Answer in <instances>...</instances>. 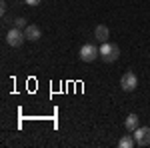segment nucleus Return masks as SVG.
I'll list each match as a JSON object with an SVG mask.
<instances>
[{
  "label": "nucleus",
  "mask_w": 150,
  "mask_h": 148,
  "mask_svg": "<svg viewBox=\"0 0 150 148\" xmlns=\"http://www.w3.org/2000/svg\"><path fill=\"white\" fill-rule=\"evenodd\" d=\"M14 26H16V28H26V26H28V20H26V18H16V20H14Z\"/></svg>",
  "instance_id": "9d476101"
},
{
  "label": "nucleus",
  "mask_w": 150,
  "mask_h": 148,
  "mask_svg": "<svg viewBox=\"0 0 150 148\" xmlns=\"http://www.w3.org/2000/svg\"><path fill=\"white\" fill-rule=\"evenodd\" d=\"M24 34H26V40L36 42V40H40V38H42V30H40L36 24H28V26L24 28Z\"/></svg>",
  "instance_id": "423d86ee"
},
{
  "label": "nucleus",
  "mask_w": 150,
  "mask_h": 148,
  "mask_svg": "<svg viewBox=\"0 0 150 148\" xmlns=\"http://www.w3.org/2000/svg\"><path fill=\"white\" fill-rule=\"evenodd\" d=\"M24 2H26L28 6H38V4H40L42 0H24Z\"/></svg>",
  "instance_id": "9b49d317"
},
{
  "label": "nucleus",
  "mask_w": 150,
  "mask_h": 148,
  "mask_svg": "<svg viewBox=\"0 0 150 148\" xmlns=\"http://www.w3.org/2000/svg\"><path fill=\"white\" fill-rule=\"evenodd\" d=\"M134 140L138 146H148L150 144V126H138L134 130Z\"/></svg>",
  "instance_id": "39448f33"
},
{
  "label": "nucleus",
  "mask_w": 150,
  "mask_h": 148,
  "mask_svg": "<svg viewBox=\"0 0 150 148\" xmlns=\"http://www.w3.org/2000/svg\"><path fill=\"white\" fill-rule=\"evenodd\" d=\"M82 62H94L96 58H100V48H96L94 44H84L78 52Z\"/></svg>",
  "instance_id": "7ed1b4c3"
},
{
  "label": "nucleus",
  "mask_w": 150,
  "mask_h": 148,
  "mask_svg": "<svg viewBox=\"0 0 150 148\" xmlns=\"http://www.w3.org/2000/svg\"><path fill=\"white\" fill-rule=\"evenodd\" d=\"M140 126V118H138V114H128L126 118H124V128H126L128 132H134L136 128Z\"/></svg>",
  "instance_id": "0eeeda50"
},
{
  "label": "nucleus",
  "mask_w": 150,
  "mask_h": 148,
  "mask_svg": "<svg viewBox=\"0 0 150 148\" xmlns=\"http://www.w3.org/2000/svg\"><path fill=\"white\" fill-rule=\"evenodd\" d=\"M118 56H120V48H118V44H114V42H102V46H100V58H102L106 64L116 62Z\"/></svg>",
  "instance_id": "f257e3e1"
},
{
  "label": "nucleus",
  "mask_w": 150,
  "mask_h": 148,
  "mask_svg": "<svg viewBox=\"0 0 150 148\" xmlns=\"http://www.w3.org/2000/svg\"><path fill=\"white\" fill-rule=\"evenodd\" d=\"M108 36H110V30H108V26H104V24H98V26L94 28V38H96L98 42H108Z\"/></svg>",
  "instance_id": "6e6552de"
},
{
  "label": "nucleus",
  "mask_w": 150,
  "mask_h": 148,
  "mask_svg": "<svg viewBox=\"0 0 150 148\" xmlns=\"http://www.w3.org/2000/svg\"><path fill=\"white\" fill-rule=\"evenodd\" d=\"M24 40H26V34H24L22 28H10L8 32H6V42H8V46H12V48H20V46L24 44Z\"/></svg>",
  "instance_id": "f03ea898"
},
{
  "label": "nucleus",
  "mask_w": 150,
  "mask_h": 148,
  "mask_svg": "<svg viewBox=\"0 0 150 148\" xmlns=\"http://www.w3.org/2000/svg\"><path fill=\"white\" fill-rule=\"evenodd\" d=\"M120 86H122L124 92L136 90V86H138V76H136L134 72H124L122 78H120Z\"/></svg>",
  "instance_id": "20e7f679"
},
{
  "label": "nucleus",
  "mask_w": 150,
  "mask_h": 148,
  "mask_svg": "<svg viewBox=\"0 0 150 148\" xmlns=\"http://www.w3.org/2000/svg\"><path fill=\"white\" fill-rule=\"evenodd\" d=\"M134 144H136V140H134L132 136H122L120 140H118V146L120 148H132Z\"/></svg>",
  "instance_id": "1a4fd4ad"
},
{
  "label": "nucleus",
  "mask_w": 150,
  "mask_h": 148,
  "mask_svg": "<svg viewBox=\"0 0 150 148\" xmlns=\"http://www.w3.org/2000/svg\"><path fill=\"white\" fill-rule=\"evenodd\" d=\"M0 10H2V14L6 12V0H0Z\"/></svg>",
  "instance_id": "f8f14e48"
}]
</instances>
